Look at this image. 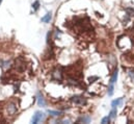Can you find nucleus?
<instances>
[{"label": "nucleus", "instance_id": "obj_1", "mask_svg": "<svg viewBox=\"0 0 134 124\" xmlns=\"http://www.w3.org/2000/svg\"><path fill=\"white\" fill-rule=\"evenodd\" d=\"M16 69L18 71H21V72H23V71L26 70V63H25V59L23 57H19L18 59L16 60V65H15Z\"/></svg>", "mask_w": 134, "mask_h": 124}, {"label": "nucleus", "instance_id": "obj_2", "mask_svg": "<svg viewBox=\"0 0 134 124\" xmlns=\"http://www.w3.org/2000/svg\"><path fill=\"white\" fill-rule=\"evenodd\" d=\"M43 119H44V114L41 113V112H37L35 115H33L31 122L32 123H39V122H41Z\"/></svg>", "mask_w": 134, "mask_h": 124}, {"label": "nucleus", "instance_id": "obj_3", "mask_svg": "<svg viewBox=\"0 0 134 124\" xmlns=\"http://www.w3.org/2000/svg\"><path fill=\"white\" fill-rule=\"evenodd\" d=\"M17 112V106L14 103H11L7 105V113L10 115H15Z\"/></svg>", "mask_w": 134, "mask_h": 124}, {"label": "nucleus", "instance_id": "obj_4", "mask_svg": "<svg viewBox=\"0 0 134 124\" xmlns=\"http://www.w3.org/2000/svg\"><path fill=\"white\" fill-rule=\"evenodd\" d=\"M72 100H73V102H75V103H79V104H83V103H85V100L83 99V97H79V96L73 97Z\"/></svg>", "mask_w": 134, "mask_h": 124}, {"label": "nucleus", "instance_id": "obj_5", "mask_svg": "<svg viewBox=\"0 0 134 124\" xmlns=\"http://www.w3.org/2000/svg\"><path fill=\"white\" fill-rule=\"evenodd\" d=\"M51 18H52V16H51V14H47L45 17H43L42 18V22H44V23H48V22H50V20H51Z\"/></svg>", "mask_w": 134, "mask_h": 124}, {"label": "nucleus", "instance_id": "obj_6", "mask_svg": "<svg viewBox=\"0 0 134 124\" xmlns=\"http://www.w3.org/2000/svg\"><path fill=\"white\" fill-rule=\"evenodd\" d=\"M116 79H118V69H115L114 73H113V75H112V77H111L110 84H111V85H113V84H114V82L116 81Z\"/></svg>", "mask_w": 134, "mask_h": 124}, {"label": "nucleus", "instance_id": "obj_7", "mask_svg": "<svg viewBox=\"0 0 134 124\" xmlns=\"http://www.w3.org/2000/svg\"><path fill=\"white\" fill-rule=\"evenodd\" d=\"M122 102V98H118V99H115L111 102V105H112V108H116V106H119Z\"/></svg>", "mask_w": 134, "mask_h": 124}, {"label": "nucleus", "instance_id": "obj_8", "mask_svg": "<svg viewBox=\"0 0 134 124\" xmlns=\"http://www.w3.org/2000/svg\"><path fill=\"white\" fill-rule=\"evenodd\" d=\"M115 116H116V109L115 108H112V110H111V112H110V118H115Z\"/></svg>", "mask_w": 134, "mask_h": 124}, {"label": "nucleus", "instance_id": "obj_9", "mask_svg": "<svg viewBox=\"0 0 134 124\" xmlns=\"http://www.w3.org/2000/svg\"><path fill=\"white\" fill-rule=\"evenodd\" d=\"M38 103H39L40 106H45V101H44V98L42 96L39 97V102Z\"/></svg>", "mask_w": 134, "mask_h": 124}, {"label": "nucleus", "instance_id": "obj_10", "mask_svg": "<svg viewBox=\"0 0 134 124\" xmlns=\"http://www.w3.org/2000/svg\"><path fill=\"white\" fill-rule=\"evenodd\" d=\"M48 113H49L50 115H52V116H54V117H56V116H59V115H60V112H53V111H48Z\"/></svg>", "mask_w": 134, "mask_h": 124}, {"label": "nucleus", "instance_id": "obj_11", "mask_svg": "<svg viewBox=\"0 0 134 124\" xmlns=\"http://www.w3.org/2000/svg\"><path fill=\"white\" fill-rule=\"evenodd\" d=\"M39 6H40V2H39V1H36L35 3L32 4V8H33V10H35V11H37V10H38V8H39Z\"/></svg>", "mask_w": 134, "mask_h": 124}, {"label": "nucleus", "instance_id": "obj_12", "mask_svg": "<svg viewBox=\"0 0 134 124\" xmlns=\"http://www.w3.org/2000/svg\"><path fill=\"white\" fill-rule=\"evenodd\" d=\"M126 12L128 13V15H129V16H132V15L134 14V10H133V8H130V7L126 8Z\"/></svg>", "mask_w": 134, "mask_h": 124}, {"label": "nucleus", "instance_id": "obj_13", "mask_svg": "<svg viewBox=\"0 0 134 124\" xmlns=\"http://www.w3.org/2000/svg\"><path fill=\"white\" fill-rule=\"evenodd\" d=\"M109 121H110V117H105V118H103L102 119V123H109Z\"/></svg>", "mask_w": 134, "mask_h": 124}, {"label": "nucleus", "instance_id": "obj_14", "mask_svg": "<svg viewBox=\"0 0 134 124\" xmlns=\"http://www.w3.org/2000/svg\"><path fill=\"white\" fill-rule=\"evenodd\" d=\"M108 94L109 95L113 94V85H111V84H110V87H109V90H108Z\"/></svg>", "mask_w": 134, "mask_h": 124}, {"label": "nucleus", "instance_id": "obj_15", "mask_svg": "<svg viewBox=\"0 0 134 124\" xmlns=\"http://www.w3.org/2000/svg\"><path fill=\"white\" fill-rule=\"evenodd\" d=\"M130 76L132 78H134V71H131V72H130Z\"/></svg>", "mask_w": 134, "mask_h": 124}, {"label": "nucleus", "instance_id": "obj_16", "mask_svg": "<svg viewBox=\"0 0 134 124\" xmlns=\"http://www.w3.org/2000/svg\"><path fill=\"white\" fill-rule=\"evenodd\" d=\"M1 1H2V0H0V3H1Z\"/></svg>", "mask_w": 134, "mask_h": 124}]
</instances>
